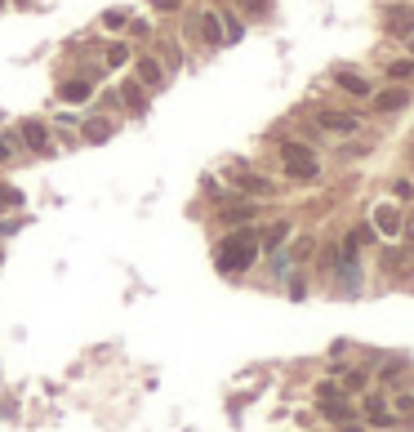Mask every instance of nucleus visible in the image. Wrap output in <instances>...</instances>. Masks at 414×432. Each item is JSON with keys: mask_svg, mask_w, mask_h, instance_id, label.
Segmentation results:
<instances>
[{"mask_svg": "<svg viewBox=\"0 0 414 432\" xmlns=\"http://www.w3.org/2000/svg\"><path fill=\"white\" fill-rule=\"evenodd\" d=\"M254 254H259V245H254V232H236V236H227V241H218L214 250V263L223 272H245Z\"/></svg>", "mask_w": 414, "mask_h": 432, "instance_id": "nucleus-1", "label": "nucleus"}, {"mask_svg": "<svg viewBox=\"0 0 414 432\" xmlns=\"http://www.w3.org/2000/svg\"><path fill=\"white\" fill-rule=\"evenodd\" d=\"M281 156H285V174L294 178V183H316V178H321V161L312 156V147H303V143H285Z\"/></svg>", "mask_w": 414, "mask_h": 432, "instance_id": "nucleus-2", "label": "nucleus"}, {"mask_svg": "<svg viewBox=\"0 0 414 432\" xmlns=\"http://www.w3.org/2000/svg\"><path fill=\"white\" fill-rule=\"evenodd\" d=\"M18 143H27V147H31L36 156H50V152H54V143H50V129H45L41 121H22V129H18Z\"/></svg>", "mask_w": 414, "mask_h": 432, "instance_id": "nucleus-3", "label": "nucleus"}, {"mask_svg": "<svg viewBox=\"0 0 414 432\" xmlns=\"http://www.w3.org/2000/svg\"><path fill=\"white\" fill-rule=\"evenodd\" d=\"M401 227H406V219H401V210H397V206H379V210H374V232H383V236H401Z\"/></svg>", "mask_w": 414, "mask_h": 432, "instance_id": "nucleus-4", "label": "nucleus"}, {"mask_svg": "<svg viewBox=\"0 0 414 432\" xmlns=\"http://www.w3.org/2000/svg\"><path fill=\"white\" fill-rule=\"evenodd\" d=\"M383 27L392 31V36H414V9H410V5H397V9H387Z\"/></svg>", "mask_w": 414, "mask_h": 432, "instance_id": "nucleus-5", "label": "nucleus"}, {"mask_svg": "<svg viewBox=\"0 0 414 432\" xmlns=\"http://www.w3.org/2000/svg\"><path fill=\"white\" fill-rule=\"evenodd\" d=\"M316 121H321V129H330V134H357L361 129V116H343V112H321Z\"/></svg>", "mask_w": 414, "mask_h": 432, "instance_id": "nucleus-6", "label": "nucleus"}, {"mask_svg": "<svg viewBox=\"0 0 414 432\" xmlns=\"http://www.w3.org/2000/svg\"><path fill=\"white\" fill-rule=\"evenodd\" d=\"M334 80H338V89H343V94H352V99H370V94H374V85L365 76H357V71H338Z\"/></svg>", "mask_w": 414, "mask_h": 432, "instance_id": "nucleus-7", "label": "nucleus"}, {"mask_svg": "<svg viewBox=\"0 0 414 432\" xmlns=\"http://www.w3.org/2000/svg\"><path fill=\"white\" fill-rule=\"evenodd\" d=\"M58 99H63V103H90L94 85H90V80H63V85H58Z\"/></svg>", "mask_w": 414, "mask_h": 432, "instance_id": "nucleus-8", "label": "nucleus"}, {"mask_svg": "<svg viewBox=\"0 0 414 432\" xmlns=\"http://www.w3.org/2000/svg\"><path fill=\"white\" fill-rule=\"evenodd\" d=\"M365 415H370L374 428H392V424H397V415L383 405V397H365Z\"/></svg>", "mask_w": 414, "mask_h": 432, "instance_id": "nucleus-9", "label": "nucleus"}, {"mask_svg": "<svg viewBox=\"0 0 414 432\" xmlns=\"http://www.w3.org/2000/svg\"><path fill=\"white\" fill-rule=\"evenodd\" d=\"M232 174H236L241 192H250V196H272V183H267L263 174H241V170H232Z\"/></svg>", "mask_w": 414, "mask_h": 432, "instance_id": "nucleus-10", "label": "nucleus"}, {"mask_svg": "<svg viewBox=\"0 0 414 432\" xmlns=\"http://www.w3.org/2000/svg\"><path fill=\"white\" fill-rule=\"evenodd\" d=\"M406 103H410L406 89H383V94H374V112H401Z\"/></svg>", "mask_w": 414, "mask_h": 432, "instance_id": "nucleus-11", "label": "nucleus"}, {"mask_svg": "<svg viewBox=\"0 0 414 432\" xmlns=\"http://www.w3.org/2000/svg\"><path fill=\"white\" fill-rule=\"evenodd\" d=\"M138 80H143V85H165L161 63H156V58H138Z\"/></svg>", "mask_w": 414, "mask_h": 432, "instance_id": "nucleus-12", "label": "nucleus"}, {"mask_svg": "<svg viewBox=\"0 0 414 432\" xmlns=\"http://www.w3.org/2000/svg\"><path fill=\"white\" fill-rule=\"evenodd\" d=\"M321 415L334 419V424H348V419H352V405H348L343 397H330V401H321Z\"/></svg>", "mask_w": 414, "mask_h": 432, "instance_id": "nucleus-13", "label": "nucleus"}, {"mask_svg": "<svg viewBox=\"0 0 414 432\" xmlns=\"http://www.w3.org/2000/svg\"><path fill=\"white\" fill-rule=\"evenodd\" d=\"M201 36H205V45H223V22H218V14H201Z\"/></svg>", "mask_w": 414, "mask_h": 432, "instance_id": "nucleus-14", "label": "nucleus"}, {"mask_svg": "<svg viewBox=\"0 0 414 432\" xmlns=\"http://www.w3.org/2000/svg\"><path fill=\"white\" fill-rule=\"evenodd\" d=\"M120 99H125L129 112H148V94H143L138 85H120Z\"/></svg>", "mask_w": 414, "mask_h": 432, "instance_id": "nucleus-15", "label": "nucleus"}, {"mask_svg": "<svg viewBox=\"0 0 414 432\" xmlns=\"http://www.w3.org/2000/svg\"><path fill=\"white\" fill-rule=\"evenodd\" d=\"M80 134H85V143H107V138H112V125H107V121H85Z\"/></svg>", "mask_w": 414, "mask_h": 432, "instance_id": "nucleus-16", "label": "nucleus"}, {"mask_svg": "<svg viewBox=\"0 0 414 432\" xmlns=\"http://www.w3.org/2000/svg\"><path fill=\"white\" fill-rule=\"evenodd\" d=\"M387 76H392L397 85H401V80H410L414 76V58H397V63H387Z\"/></svg>", "mask_w": 414, "mask_h": 432, "instance_id": "nucleus-17", "label": "nucleus"}, {"mask_svg": "<svg viewBox=\"0 0 414 432\" xmlns=\"http://www.w3.org/2000/svg\"><path fill=\"white\" fill-rule=\"evenodd\" d=\"M290 236V223H276V227H267V236H263V250H276Z\"/></svg>", "mask_w": 414, "mask_h": 432, "instance_id": "nucleus-18", "label": "nucleus"}, {"mask_svg": "<svg viewBox=\"0 0 414 432\" xmlns=\"http://www.w3.org/2000/svg\"><path fill=\"white\" fill-rule=\"evenodd\" d=\"M218 22H223V36H227V45H232V41H241V31H245V27H241V18H236V14H223Z\"/></svg>", "mask_w": 414, "mask_h": 432, "instance_id": "nucleus-19", "label": "nucleus"}, {"mask_svg": "<svg viewBox=\"0 0 414 432\" xmlns=\"http://www.w3.org/2000/svg\"><path fill=\"white\" fill-rule=\"evenodd\" d=\"M107 63H112V67H125V63H129V45H125V41H116L112 50H107Z\"/></svg>", "mask_w": 414, "mask_h": 432, "instance_id": "nucleus-20", "label": "nucleus"}, {"mask_svg": "<svg viewBox=\"0 0 414 432\" xmlns=\"http://www.w3.org/2000/svg\"><path fill=\"white\" fill-rule=\"evenodd\" d=\"M161 58H165L169 67H178V63H183V54H178V45H174V41H161Z\"/></svg>", "mask_w": 414, "mask_h": 432, "instance_id": "nucleus-21", "label": "nucleus"}, {"mask_svg": "<svg viewBox=\"0 0 414 432\" xmlns=\"http://www.w3.org/2000/svg\"><path fill=\"white\" fill-rule=\"evenodd\" d=\"M414 196V183H410V178H397V183H392V201H410Z\"/></svg>", "mask_w": 414, "mask_h": 432, "instance_id": "nucleus-22", "label": "nucleus"}, {"mask_svg": "<svg viewBox=\"0 0 414 432\" xmlns=\"http://www.w3.org/2000/svg\"><path fill=\"white\" fill-rule=\"evenodd\" d=\"M410 415H414V397L401 392V397H397V419H410Z\"/></svg>", "mask_w": 414, "mask_h": 432, "instance_id": "nucleus-23", "label": "nucleus"}, {"mask_svg": "<svg viewBox=\"0 0 414 432\" xmlns=\"http://www.w3.org/2000/svg\"><path fill=\"white\" fill-rule=\"evenodd\" d=\"M316 397H321V401H330V397H343V392H338L334 383H316Z\"/></svg>", "mask_w": 414, "mask_h": 432, "instance_id": "nucleus-24", "label": "nucleus"}, {"mask_svg": "<svg viewBox=\"0 0 414 432\" xmlns=\"http://www.w3.org/2000/svg\"><path fill=\"white\" fill-rule=\"evenodd\" d=\"M223 219H227V223H245V219H254V210H227Z\"/></svg>", "mask_w": 414, "mask_h": 432, "instance_id": "nucleus-25", "label": "nucleus"}, {"mask_svg": "<svg viewBox=\"0 0 414 432\" xmlns=\"http://www.w3.org/2000/svg\"><path fill=\"white\" fill-rule=\"evenodd\" d=\"M241 9H245V14H263L267 0H241Z\"/></svg>", "mask_w": 414, "mask_h": 432, "instance_id": "nucleus-26", "label": "nucleus"}, {"mask_svg": "<svg viewBox=\"0 0 414 432\" xmlns=\"http://www.w3.org/2000/svg\"><path fill=\"white\" fill-rule=\"evenodd\" d=\"M152 5H156V9H161V14H174V9L183 5V0H152Z\"/></svg>", "mask_w": 414, "mask_h": 432, "instance_id": "nucleus-27", "label": "nucleus"}, {"mask_svg": "<svg viewBox=\"0 0 414 432\" xmlns=\"http://www.w3.org/2000/svg\"><path fill=\"white\" fill-rule=\"evenodd\" d=\"M0 206H18V192H9V187H0Z\"/></svg>", "mask_w": 414, "mask_h": 432, "instance_id": "nucleus-28", "label": "nucleus"}, {"mask_svg": "<svg viewBox=\"0 0 414 432\" xmlns=\"http://www.w3.org/2000/svg\"><path fill=\"white\" fill-rule=\"evenodd\" d=\"M0 5H5V0H0Z\"/></svg>", "mask_w": 414, "mask_h": 432, "instance_id": "nucleus-29", "label": "nucleus"}]
</instances>
